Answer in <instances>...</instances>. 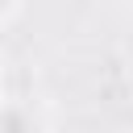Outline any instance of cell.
I'll use <instances>...</instances> for the list:
<instances>
[{
	"mask_svg": "<svg viewBox=\"0 0 133 133\" xmlns=\"http://www.w3.org/2000/svg\"><path fill=\"white\" fill-rule=\"evenodd\" d=\"M50 121H46V108L33 100V96H0V133H46Z\"/></svg>",
	"mask_w": 133,
	"mask_h": 133,
	"instance_id": "cell-1",
	"label": "cell"
},
{
	"mask_svg": "<svg viewBox=\"0 0 133 133\" xmlns=\"http://www.w3.org/2000/svg\"><path fill=\"white\" fill-rule=\"evenodd\" d=\"M21 4H25V0H0V25H8V21L21 12Z\"/></svg>",
	"mask_w": 133,
	"mask_h": 133,
	"instance_id": "cell-2",
	"label": "cell"
}]
</instances>
